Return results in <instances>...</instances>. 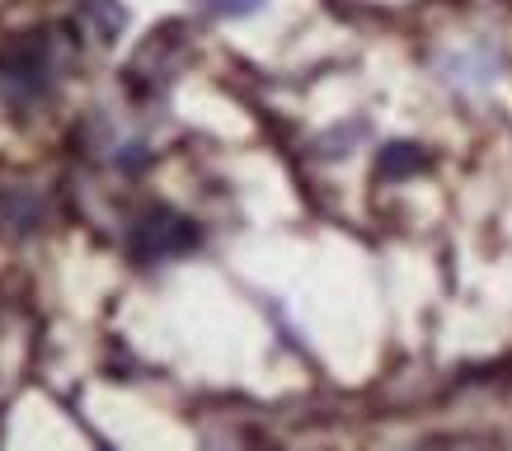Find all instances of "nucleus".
<instances>
[{"mask_svg":"<svg viewBox=\"0 0 512 451\" xmlns=\"http://www.w3.org/2000/svg\"><path fill=\"white\" fill-rule=\"evenodd\" d=\"M259 5H264V0H212V10L226 19H245V15H254Z\"/></svg>","mask_w":512,"mask_h":451,"instance_id":"nucleus-3","label":"nucleus"},{"mask_svg":"<svg viewBox=\"0 0 512 451\" xmlns=\"http://www.w3.org/2000/svg\"><path fill=\"white\" fill-rule=\"evenodd\" d=\"M419 165H423L419 146H409V141H395V146L381 151V174H386V179H404V174H414Z\"/></svg>","mask_w":512,"mask_h":451,"instance_id":"nucleus-2","label":"nucleus"},{"mask_svg":"<svg viewBox=\"0 0 512 451\" xmlns=\"http://www.w3.org/2000/svg\"><path fill=\"white\" fill-rule=\"evenodd\" d=\"M198 240L193 226L184 217H174V212H151V217L141 221L137 231H132V249H137L141 259H165V254H179Z\"/></svg>","mask_w":512,"mask_h":451,"instance_id":"nucleus-1","label":"nucleus"}]
</instances>
